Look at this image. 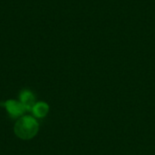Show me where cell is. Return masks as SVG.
<instances>
[{"instance_id": "6da1fadb", "label": "cell", "mask_w": 155, "mask_h": 155, "mask_svg": "<svg viewBox=\"0 0 155 155\" xmlns=\"http://www.w3.org/2000/svg\"><path fill=\"white\" fill-rule=\"evenodd\" d=\"M38 130V124L36 121L29 116L23 117L20 119L15 126V134L21 139L27 140L34 137Z\"/></svg>"}, {"instance_id": "7a4b0ae2", "label": "cell", "mask_w": 155, "mask_h": 155, "mask_svg": "<svg viewBox=\"0 0 155 155\" xmlns=\"http://www.w3.org/2000/svg\"><path fill=\"white\" fill-rule=\"evenodd\" d=\"M5 106L7 109L8 114L12 118H16V117L20 116L21 114H24V112L25 110L24 105L21 103H18V102L13 101V100L7 101L5 104Z\"/></svg>"}, {"instance_id": "3957f363", "label": "cell", "mask_w": 155, "mask_h": 155, "mask_svg": "<svg viewBox=\"0 0 155 155\" xmlns=\"http://www.w3.org/2000/svg\"><path fill=\"white\" fill-rule=\"evenodd\" d=\"M21 104L24 105L25 110H30L33 109L35 105V98L32 93L28 91H25L21 94Z\"/></svg>"}, {"instance_id": "277c9868", "label": "cell", "mask_w": 155, "mask_h": 155, "mask_svg": "<svg viewBox=\"0 0 155 155\" xmlns=\"http://www.w3.org/2000/svg\"><path fill=\"white\" fill-rule=\"evenodd\" d=\"M48 109H49V107H48V105L46 104H45V103H38V104L34 105L32 111H33L34 114L36 117L41 118V117H44L47 114Z\"/></svg>"}]
</instances>
